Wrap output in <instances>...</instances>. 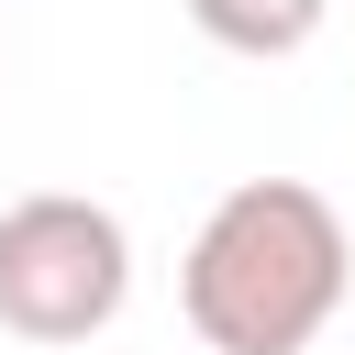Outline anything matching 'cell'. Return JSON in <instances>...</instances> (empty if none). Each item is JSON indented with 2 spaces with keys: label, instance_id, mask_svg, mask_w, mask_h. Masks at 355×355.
<instances>
[{
  "label": "cell",
  "instance_id": "7a4b0ae2",
  "mask_svg": "<svg viewBox=\"0 0 355 355\" xmlns=\"http://www.w3.org/2000/svg\"><path fill=\"white\" fill-rule=\"evenodd\" d=\"M133 300V233L89 189H33L0 211V333L22 344H89Z\"/></svg>",
  "mask_w": 355,
  "mask_h": 355
},
{
  "label": "cell",
  "instance_id": "6da1fadb",
  "mask_svg": "<svg viewBox=\"0 0 355 355\" xmlns=\"http://www.w3.org/2000/svg\"><path fill=\"white\" fill-rule=\"evenodd\" d=\"M344 288L355 233L311 178H233L178 255V311L211 355H311Z\"/></svg>",
  "mask_w": 355,
  "mask_h": 355
},
{
  "label": "cell",
  "instance_id": "3957f363",
  "mask_svg": "<svg viewBox=\"0 0 355 355\" xmlns=\"http://www.w3.org/2000/svg\"><path fill=\"white\" fill-rule=\"evenodd\" d=\"M189 22H200L222 55H300V44L333 22V0H189Z\"/></svg>",
  "mask_w": 355,
  "mask_h": 355
}]
</instances>
